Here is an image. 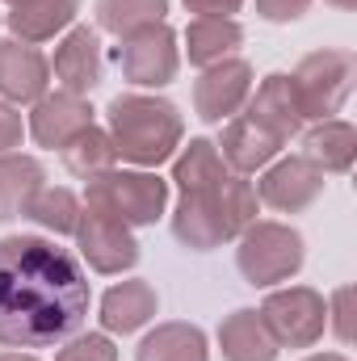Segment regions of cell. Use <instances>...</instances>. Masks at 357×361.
Masks as SVG:
<instances>
[{"label": "cell", "instance_id": "obj_3", "mask_svg": "<svg viewBox=\"0 0 357 361\" xmlns=\"http://www.w3.org/2000/svg\"><path fill=\"white\" fill-rule=\"evenodd\" d=\"M109 139L118 160L135 169H160L185 143V118L169 97L152 92H122L109 101Z\"/></svg>", "mask_w": 357, "mask_h": 361}, {"label": "cell", "instance_id": "obj_36", "mask_svg": "<svg viewBox=\"0 0 357 361\" xmlns=\"http://www.w3.org/2000/svg\"><path fill=\"white\" fill-rule=\"evenodd\" d=\"M0 21H4V17H0Z\"/></svg>", "mask_w": 357, "mask_h": 361}, {"label": "cell", "instance_id": "obj_18", "mask_svg": "<svg viewBox=\"0 0 357 361\" xmlns=\"http://www.w3.org/2000/svg\"><path fill=\"white\" fill-rule=\"evenodd\" d=\"M0 4H8L4 25L13 30V38L34 42V47L72 30V21L80 13V0H0Z\"/></svg>", "mask_w": 357, "mask_h": 361}, {"label": "cell", "instance_id": "obj_29", "mask_svg": "<svg viewBox=\"0 0 357 361\" xmlns=\"http://www.w3.org/2000/svg\"><path fill=\"white\" fill-rule=\"evenodd\" d=\"M349 298H353V286H341V290L328 298V328L337 332L341 345L353 341V328H349Z\"/></svg>", "mask_w": 357, "mask_h": 361}, {"label": "cell", "instance_id": "obj_31", "mask_svg": "<svg viewBox=\"0 0 357 361\" xmlns=\"http://www.w3.org/2000/svg\"><path fill=\"white\" fill-rule=\"evenodd\" d=\"M21 139H25V118H21V109L8 105V101H0V156L13 152V147H21Z\"/></svg>", "mask_w": 357, "mask_h": 361}, {"label": "cell", "instance_id": "obj_35", "mask_svg": "<svg viewBox=\"0 0 357 361\" xmlns=\"http://www.w3.org/2000/svg\"><path fill=\"white\" fill-rule=\"evenodd\" d=\"M303 361H349L345 353H315V357H303Z\"/></svg>", "mask_w": 357, "mask_h": 361}, {"label": "cell", "instance_id": "obj_15", "mask_svg": "<svg viewBox=\"0 0 357 361\" xmlns=\"http://www.w3.org/2000/svg\"><path fill=\"white\" fill-rule=\"evenodd\" d=\"M320 193H324V173H315L303 156L273 160V164H265V173L257 180L261 206L277 210V214H298V210H307Z\"/></svg>", "mask_w": 357, "mask_h": 361}, {"label": "cell", "instance_id": "obj_9", "mask_svg": "<svg viewBox=\"0 0 357 361\" xmlns=\"http://www.w3.org/2000/svg\"><path fill=\"white\" fill-rule=\"evenodd\" d=\"M72 235H76V248L89 261L92 273L114 277V273H126V269L139 265V240H135V231L126 223H118L114 214L97 210V206H85L80 210Z\"/></svg>", "mask_w": 357, "mask_h": 361}, {"label": "cell", "instance_id": "obj_6", "mask_svg": "<svg viewBox=\"0 0 357 361\" xmlns=\"http://www.w3.org/2000/svg\"><path fill=\"white\" fill-rule=\"evenodd\" d=\"M357 80V55L345 47H324L298 59V68L290 72L294 101L303 109V122H324L332 114H341V105L349 101Z\"/></svg>", "mask_w": 357, "mask_h": 361}, {"label": "cell", "instance_id": "obj_4", "mask_svg": "<svg viewBox=\"0 0 357 361\" xmlns=\"http://www.w3.org/2000/svg\"><path fill=\"white\" fill-rule=\"evenodd\" d=\"M85 206L114 214L131 231L152 227L169 210V180L147 173V169H109L101 177L85 180Z\"/></svg>", "mask_w": 357, "mask_h": 361}, {"label": "cell", "instance_id": "obj_5", "mask_svg": "<svg viewBox=\"0 0 357 361\" xmlns=\"http://www.w3.org/2000/svg\"><path fill=\"white\" fill-rule=\"evenodd\" d=\"M303 261H307L303 231L290 227V223H277V219H257L236 244V269L257 290L290 281L303 269Z\"/></svg>", "mask_w": 357, "mask_h": 361}, {"label": "cell", "instance_id": "obj_1", "mask_svg": "<svg viewBox=\"0 0 357 361\" xmlns=\"http://www.w3.org/2000/svg\"><path fill=\"white\" fill-rule=\"evenodd\" d=\"M89 273L72 248L47 235L0 240V345L51 349L80 332L89 315Z\"/></svg>", "mask_w": 357, "mask_h": 361}, {"label": "cell", "instance_id": "obj_21", "mask_svg": "<svg viewBox=\"0 0 357 361\" xmlns=\"http://www.w3.org/2000/svg\"><path fill=\"white\" fill-rule=\"evenodd\" d=\"M47 185V169L38 156H21V152H4L0 156V223L25 219L34 193Z\"/></svg>", "mask_w": 357, "mask_h": 361}, {"label": "cell", "instance_id": "obj_10", "mask_svg": "<svg viewBox=\"0 0 357 361\" xmlns=\"http://www.w3.org/2000/svg\"><path fill=\"white\" fill-rule=\"evenodd\" d=\"M253 76H257L253 63L240 59V55H231L214 68H202V76L193 80V114L210 126H223L227 118H236L244 109L248 92L257 85Z\"/></svg>", "mask_w": 357, "mask_h": 361}, {"label": "cell", "instance_id": "obj_34", "mask_svg": "<svg viewBox=\"0 0 357 361\" xmlns=\"http://www.w3.org/2000/svg\"><path fill=\"white\" fill-rule=\"evenodd\" d=\"M324 4H332V8H341V13H353L357 0H324Z\"/></svg>", "mask_w": 357, "mask_h": 361}, {"label": "cell", "instance_id": "obj_12", "mask_svg": "<svg viewBox=\"0 0 357 361\" xmlns=\"http://www.w3.org/2000/svg\"><path fill=\"white\" fill-rule=\"evenodd\" d=\"M101 72H105V55H101L97 25L63 30V38L55 47V59H51V76L59 80V89L76 92V97H89L101 85Z\"/></svg>", "mask_w": 357, "mask_h": 361}, {"label": "cell", "instance_id": "obj_23", "mask_svg": "<svg viewBox=\"0 0 357 361\" xmlns=\"http://www.w3.org/2000/svg\"><path fill=\"white\" fill-rule=\"evenodd\" d=\"M135 357L139 361H210V345H206V332L198 324L169 319V324H156L139 341Z\"/></svg>", "mask_w": 357, "mask_h": 361}, {"label": "cell", "instance_id": "obj_24", "mask_svg": "<svg viewBox=\"0 0 357 361\" xmlns=\"http://www.w3.org/2000/svg\"><path fill=\"white\" fill-rule=\"evenodd\" d=\"M63 164H68V173L80 180H92L101 177V173H109V169H118V152H114V139H109V130L105 126H85L63 152Z\"/></svg>", "mask_w": 357, "mask_h": 361}, {"label": "cell", "instance_id": "obj_13", "mask_svg": "<svg viewBox=\"0 0 357 361\" xmlns=\"http://www.w3.org/2000/svg\"><path fill=\"white\" fill-rule=\"evenodd\" d=\"M85 126H92L89 97H76V92H63V89L38 97L34 109H30V122H25V130L34 135V143L47 147V152H63Z\"/></svg>", "mask_w": 357, "mask_h": 361}, {"label": "cell", "instance_id": "obj_17", "mask_svg": "<svg viewBox=\"0 0 357 361\" xmlns=\"http://www.w3.org/2000/svg\"><path fill=\"white\" fill-rule=\"evenodd\" d=\"M160 311V294L152 281L143 277H131V281H118L101 294V328L114 332V336H131L139 332L143 324H152Z\"/></svg>", "mask_w": 357, "mask_h": 361}, {"label": "cell", "instance_id": "obj_26", "mask_svg": "<svg viewBox=\"0 0 357 361\" xmlns=\"http://www.w3.org/2000/svg\"><path fill=\"white\" fill-rule=\"evenodd\" d=\"M231 173L227 169V160L219 156V147L210 143V139H189V143H181V152L173 156V180H177V189H198V185H210V180H223Z\"/></svg>", "mask_w": 357, "mask_h": 361}, {"label": "cell", "instance_id": "obj_2", "mask_svg": "<svg viewBox=\"0 0 357 361\" xmlns=\"http://www.w3.org/2000/svg\"><path fill=\"white\" fill-rule=\"evenodd\" d=\"M261 214L257 185L240 173H227L223 180L185 189L173 210V235L189 252H214L227 240H240Z\"/></svg>", "mask_w": 357, "mask_h": 361}, {"label": "cell", "instance_id": "obj_19", "mask_svg": "<svg viewBox=\"0 0 357 361\" xmlns=\"http://www.w3.org/2000/svg\"><path fill=\"white\" fill-rule=\"evenodd\" d=\"M244 109H248L253 118H261L269 130H277L286 143L307 126V122H303V109H298V101H294V85H290L286 72H269L261 85H253Z\"/></svg>", "mask_w": 357, "mask_h": 361}, {"label": "cell", "instance_id": "obj_32", "mask_svg": "<svg viewBox=\"0 0 357 361\" xmlns=\"http://www.w3.org/2000/svg\"><path fill=\"white\" fill-rule=\"evenodd\" d=\"M193 17H236L244 8V0H181Z\"/></svg>", "mask_w": 357, "mask_h": 361}, {"label": "cell", "instance_id": "obj_8", "mask_svg": "<svg viewBox=\"0 0 357 361\" xmlns=\"http://www.w3.org/2000/svg\"><path fill=\"white\" fill-rule=\"evenodd\" d=\"M261 319L277 349H311L328 332V298L311 286H286L261 302Z\"/></svg>", "mask_w": 357, "mask_h": 361}, {"label": "cell", "instance_id": "obj_7", "mask_svg": "<svg viewBox=\"0 0 357 361\" xmlns=\"http://www.w3.org/2000/svg\"><path fill=\"white\" fill-rule=\"evenodd\" d=\"M114 63L122 68L126 85H135V89H164V85H173L181 72L177 30L169 21H156V25H143V30L118 38Z\"/></svg>", "mask_w": 357, "mask_h": 361}, {"label": "cell", "instance_id": "obj_30", "mask_svg": "<svg viewBox=\"0 0 357 361\" xmlns=\"http://www.w3.org/2000/svg\"><path fill=\"white\" fill-rule=\"evenodd\" d=\"M311 8V0H257V13L265 17L269 25H290Z\"/></svg>", "mask_w": 357, "mask_h": 361}, {"label": "cell", "instance_id": "obj_22", "mask_svg": "<svg viewBox=\"0 0 357 361\" xmlns=\"http://www.w3.org/2000/svg\"><path fill=\"white\" fill-rule=\"evenodd\" d=\"M244 47V25L236 17H193L185 30V55L193 68H214Z\"/></svg>", "mask_w": 357, "mask_h": 361}, {"label": "cell", "instance_id": "obj_28", "mask_svg": "<svg viewBox=\"0 0 357 361\" xmlns=\"http://www.w3.org/2000/svg\"><path fill=\"white\" fill-rule=\"evenodd\" d=\"M55 361H118V349H114L109 332H76L63 341Z\"/></svg>", "mask_w": 357, "mask_h": 361}, {"label": "cell", "instance_id": "obj_25", "mask_svg": "<svg viewBox=\"0 0 357 361\" xmlns=\"http://www.w3.org/2000/svg\"><path fill=\"white\" fill-rule=\"evenodd\" d=\"M97 13V30L114 34V38H126L143 25H156L169 17V0H97L92 4Z\"/></svg>", "mask_w": 357, "mask_h": 361}, {"label": "cell", "instance_id": "obj_16", "mask_svg": "<svg viewBox=\"0 0 357 361\" xmlns=\"http://www.w3.org/2000/svg\"><path fill=\"white\" fill-rule=\"evenodd\" d=\"M303 143H298V156L324 173V177H345L353 169V152H357V130L353 122L345 118H324V122H311L307 130H298Z\"/></svg>", "mask_w": 357, "mask_h": 361}, {"label": "cell", "instance_id": "obj_14", "mask_svg": "<svg viewBox=\"0 0 357 361\" xmlns=\"http://www.w3.org/2000/svg\"><path fill=\"white\" fill-rule=\"evenodd\" d=\"M51 92V59L21 38H0V101L34 105Z\"/></svg>", "mask_w": 357, "mask_h": 361}, {"label": "cell", "instance_id": "obj_27", "mask_svg": "<svg viewBox=\"0 0 357 361\" xmlns=\"http://www.w3.org/2000/svg\"><path fill=\"white\" fill-rule=\"evenodd\" d=\"M80 210H85V202H80L72 189H63V185H42V189L34 193L25 219H34V223H38L42 231H51V235H72Z\"/></svg>", "mask_w": 357, "mask_h": 361}, {"label": "cell", "instance_id": "obj_33", "mask_svg": "<svg viewBox=\"0 0 357 361\" xmlns=\"http://www.w3.org/2000/svg\"><path fill=\"white\" fill-rule=\"evenodd\" d=\"M0 361H38L34 353H21V349H13V353H0Z\"/></svg>", "mask_w": 357, "mask_h": 361}, {"label": "cell", "instance_id": "obj_20", "mask_svg": "<svg viewBox=\"0 0 357 361\" xmlns=\"http://www.w3.org/2000/svg\"><path fill=\"white\" fill-rule=\"evenodd\" d=\"M219 349L223 361H277V341L269 336L261 311L253 307H236L231 315H223L219 324Z\"/></svg>", "mask_w": 357, "mask_h": 361}, {"label": "cell", "instance_id": "obj_11", "mask_svg": "<svg viewBox=\"0 0 357 361\" xmlns=\"http://www.w3.org/2000/svg\"><path fill=\"white\" fill-rule=\"evenodd\" d=\"M214 147H219V156L227 160L231 173L253 177V173H261L265 164L277 160V152L286 147V139H282L277 130H269L261 118H253L248 109H240L236 118L223 122V135H219Z\"/></svg>", "mask_w": 357, "mask_h": 361}]
</instances>
